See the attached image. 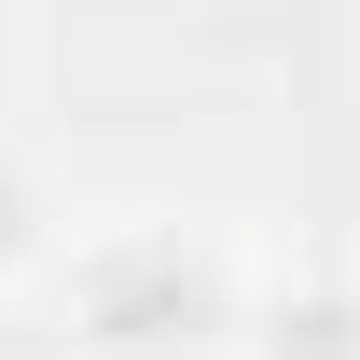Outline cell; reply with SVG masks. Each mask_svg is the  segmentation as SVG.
<instances>
[{"label": "cell", "mask_w": 360, "mask_h": 360, "mask_svg": "<svg viewBox=\"0 0 360 360\" xmlns=\"http://www.w3.org/2000/svg\"><path fill=\"white\" fill-rule=\"evenodd\" d=\"M97 333L111 347H194L208 333V277L180 264V250H139V264L97 277Z\"/></svg>", "instance_id": "1"}, {"label": "cell", "mask_w": 360, "mask_h": 360, "mask_svg": "<svg viewBox=\"0 0 360 360\" xmlns=\"http://www.w3.org/2000/svg\"><path fill=\"white\" fill-rule=\"evenodd\" d=\"M0 250H14V180H0Z\"/></svg>", "instance_id": "2"}]
</instances>
